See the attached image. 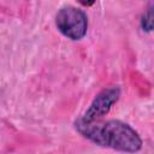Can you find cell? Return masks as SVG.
<instances>
[{
  "label": "cell",
  "mask_w": 154,
  "mask_h": 154,
  "mask_svg": "<svg viewBox=\"0 0 154 154\" xmlns=\"http://www.w3.org/2000/svg\"><path fill=\"white\" fill-rule=\"evenodd\" d=\"M76 130L93 143L125 153H136L142 148V140L129 124L111 119L106 122H75Z\"/></svg>",
  "instance_id": "cell-1"
},
{
  "label": "cell",
  "mask_w": 154,
  "mask_h": 154,
  "mask_svg": "<svg viewBox=\"0 0 154 154\" xmlns=\"http://www.w3.org/2000/svg\"><path fill=\"white\" fill-rule=\"evenodd\" d=\"M55 25L58 30L71 40H81L87 34V14L77 7L65 6L55 14Z\"/></svg>",
  "instance_id": "cell-2"
},
{
  "label": "cell",
  "mask_w": 154,
  "mask_h": 154,
  "mask_svg": "<svg viewBox=\"0 0 154 154\" xmlns=\"http://www.w3.org/2000/svg\"><path fill=\"white\" fill-rule=\"evenodd\" d=\"M120 96V89L118 85H112L108 88L102 89L93 100L88 109L84 112L82 117H79L77 120L81 123H94L100 120L103 116H106L112 105L118 101Z\"/></svg>",
  "instance_id": "cell-3"
},
{
  "label": "cell",
  "mask_w": 154,
  "mask_h": 154,
  "mask_svg": "<svg viewBox=\"0 0 154 154\" xmlns=\"http://www.w3.org/2000/svg\"><path fill=\"white\" fill-rule=\"evenodd\" d=\"M141 28L143 31H153L154 30V4L146 11L141 19Z\"/></svg>",
  "instance_id": "cell-4"
}]
</instances>
